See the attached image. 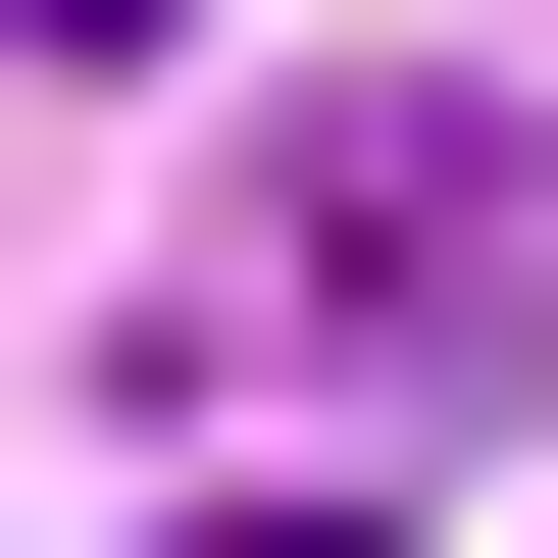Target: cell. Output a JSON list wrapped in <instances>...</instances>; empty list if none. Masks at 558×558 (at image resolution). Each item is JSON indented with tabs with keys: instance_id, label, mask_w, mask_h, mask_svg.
Wrapping results in <instances>:
<instances>
[{
	"instance_id": "7a4b0ae2",
	"label": "cell",
	"mask_w": 558,
	"mask_h": 558,
	"mask_svg": "<svg viewBox=\"0 0 558 558\" xmlns=\"http://www.w3.org/2000/svg\"><path fill=\"white\" fill-rule=\"evenodd\" d=\"M204 558H407V508H355V457H254V508H204Z\"/></svg>"
},
{
	"instance_id": "6da1fadb",
	"label": "cell",
	"mask_w": 558,
	"mask_h": 558,
	"mask_svg": "<svg viewBox=\"0 0 558 558\" xmlns=\"http://www.w3.org/2000/svg\"><path fill=\"white\" fill-rule=\"evenodd\" d=\"M204 305H254V355H508V305H558V153H508V102H305V153L204 204Z\"/></svg>"
},
{
	"instance_id": "3957f363",
	"label": "cell",
	"mask_w": 558,
	"mask_h": 558,
	"mask_svg": "<svg viewBox=\"0 0 558 558\" xmlns=\"http://www.w3.org/2000/svg\"><path fill=\"white\" fill-rule=\"evenodd\" d=\"M51 51H153V0H51Z\"/></svg>"
}]
</instances>
